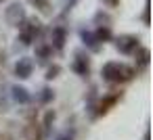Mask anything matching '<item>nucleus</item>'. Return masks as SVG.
I'll use <instances>...</instances> for the list:
<instances>
[{
    "label": "nucleus",
    "instance_id": "nucleus-1",
    "mask_svg": "<svg viewBox=\"0 0 153 140\" xmlns=\"http://www.w3.org/2000/svg\"><path fill=\"white\" fill-rule=\"evenodd\" d=\"M101 75L105 82H111V84H124V82H130L134 75H136V69L126 65V63H120V61H109L101 67Z\"/></svg>",
    "mask_w": 153,
    "mask_h": 140
},
{
    "label": "nucleus",
    "instance_id": "nucleus-2",
    "mask_svg": "<svg viewBox=\"0 0 153 140\" xmlns=\"http://www.w3.org/2000/svg\"><path fill=\"white\" fill-rule=\"evenodd\" d=\"M19 27H21V32H19L21 44H25V46L34 44V42H36V36L40 34V21H38L36 17H25V21H23Z\"/></svg>",
    "mask_w": 153,
    "mask_h": 140
},
{
    "label": "nucleus",
    "instance_id": "nucleus-3",
    "mask_svg": "<svg viewBox=\"0 0 153 140\" xmlns=\"http://www.w3.org/2000/svg\"><path fill=\"white\" fill-rule=\"evenodd\" d=\"M25 9H23V4H19V2H13V4H9V9L4 11V19H7V23L9 25H13V27H19L23 21H25Z\"/></svg>",
    "mask_w": 153,
    "mask_h": 140
},
{
    "label": "nucleus",
    "instance_id": "nucleus-4",
    "mask_svg": "<svg viewBox=\"0 0 153 140\" xmlns=\"http://www.w3.org/2000/svg\"><path fill=\"white\" fill-rule=\"evenodd\" d=\"M138 46H140V40H138V36L124 34V36L115 38V48H117L122 55H132V52H134Z\"/></svg>",
    "mask_w": 153,
    "mask_h": 140
},
{
    "label": "nucleus",
    "instance_id": "nucleus-5",
    "mask_svg": "<svg viewBox=\"0 0 153 140\" xmlns=\"http://www.w3.org/2000/svg\"><path fill=\"white\" fill-rule=\"evenodd\" d=\"M71 69H74L80 77H88V75H90V59H88V55H84L82 50H78V52H76V59H74V63H71Z\"/></svg>",
    "mask_w": 153,
    "mask_h": 140
},
{
    "label": "nucleus",
    "instance_id": "nucleus-6",
    "mask_svg": "<svg viewBox=\"0 0 153 140\" xmlns=\"http://www.w3.org/2000/svg\"><path fill=\"white\" fill-rule=\"evenodd\" d=\"M32 71H34V63H32L30 57H21V59L15 63V75H17L19 80H27V77L32 75Z\"/></svg>",
    "mask_w": 153,
    "mask_h": 140
},
{
    "label": "nucleus",
    "instance_id": "nucleus-7",
    "mask_svg": "<svg viewBox=\"0 0 153 140\" xmlns=\"http://www.w3.org/2000/svg\"><path fill=\"white\" fill-rule=\"evenodd\" d=\"M65 42H67V32H65V27H55L53 29V36H51V46H53V50H63L65 48Z\"/></svg>",
    "mask_w": 153,
    "mask_h": 140
},
{
    "label": "nucleus",
    "instance_id": "nucleus-8",
    "mask_svg": "<svg viewBox=\"0 0 153 140\" xmlns=\"http://www.w3.org/2000/svg\"><path fill=\"white\" fill-rule=\"evenodd\" d=\"M51 57H53V46H51V42H40V44H36V59H38L40 63H46Z\"/></svg>",
    "mask_w": 153,
    "mask_h": 140
},
{
    "label": "nucleus",
    "instance_id": "nucleus-9",
    "mask_svg": "<svg viewBox=\"0 0 153 140\" xmlns=\"http://www.w3.org/2000/svg\"><path fill=\"white\" fill-rule=\"evenodd\" d=\"M132 55L136 57V71H138V69H145V67L149 65V57H151L149 48H145V46H138V48H136Z\"/></svg>",
    "mask_w": 153,
    "mask_h": 140
},
{
    "label": "nucleus",
    "instance_id": "nucleus-10",
    "mask_svg": "<svg viewBox=\"0 0 153 140\" xmlns=\"http://www.w3.org/2000/svg\"><path fill=\"white\" fill-rule=\"evenodd\" d=\"M120 98H122V92H113V94L105 96V98L99 102V113H97V115H105V113L109 111V107H113Z\"/></svg>",
    "mask_w": 153,
    "mask_h": 140
},
{
    "label": "nucleus",
    "instance_id": "nucleus-11",
    "mask_svg": "<svg viewBox=\"0 0 153 140\" xmlns=\"http://www.w3.org/2000/svg\"><path fill=\"white\" fill-rule=\"evenodd\" d=\"M80 36H82V40H84V44H86L92 52H99V50H101V42L97 40L94 32H86V29H82V32H80Z\"/></svg>",
    "mask_w": 153,
    "mask_h": 140
},
{
    "label": "nucleus",
    "instance_id": "nucleus-12",
    "mask_svg": "<svg viewBox=\"0 0 153 140\" xmlns=\"http://www.w3.org/2000/svg\"><path fill=\"white\" fill-rule=\"evenodd\" d=\"M13 98H15L17 102H21V105H27V102L32 100V94H30L23 86H13Z\"/></svg>",
    "mask_w": 153,
    "mask_h": 140
},
{
    "label": "nucleus",
    "instance_id": "nucleus-13",
    "mask_svg": "<svg viewBox=\"0 0 153 140\" xmlns=\"http://www.w3.org/2000/svg\"><path fill=\"white\" fill-rule=\"evenodd\" d=\"M94 36H97V40L103 44V42H109V40H113V34H111V25H99L97 27V32H94Z\"/></svg>",
    "mask_w": 153,
    "mask_h": 140
},
{
    "label": "nucleus",
    "instance_id": "nucleus-14",
    "mask_svg": "<svg viewBox=\"0 0 153 140\" xmlns=\"http://www.w3.org/2000/svg\"><path fill=\"white\" fill-rule=\"evenodd\" d=\"M94 21H97V25H111V23H113L111 15H109V13H103V11H99V13L94 15Z\"/></svg>",
    "mask_w": 153,
    "mask_h": 140
},
{
    "label": "nucleus",
    "instance_id": "nucleus-15",
    "mask_svg": "<svg viewBox=\"0 0 153 140\" xmlns=\"http://www.w3.org/2000/svg\"><path fill=\"white\" fill-rule=\"evenodd\" d=\"M53 98H55V92H53L51 88H42V90H40V96H38V100H40L42 105H48Z\"/></svg>",
    "mask_w": 153,
    "mask_h": 140
},
{
    "label": "nucleus",
    "instance_id": "nucleus-16",
    "mask_svg": "<svg viewBox=\"0 0 153 140\" xmlns=\"http://www.w3.org/2000/svg\"><path fill=\"white\" fill-rule=\"evenodd\" d=\"M59 73H61V67H59V65H53V67L46 69V80H55Z\"/></svg>",
    "mask_w": 153,
    "mask_h": 140
},
{
    "label": "nucleus",
    "instance_id": "nucleus-17",
    "mask_svg": "<svg viewBox=\"0 0 153 140\" xmlns=\"http://www.w3.org/2000/svg\"><path fill=\"white\" fill-rule=\"evenodd\" d=\"M34 4H36V9H40L42 13H51V4H48V0H34Z\"/></svg>",
    "mask_w": 153,
    "mask_h": 140
},
{
    "label": "nucleus",
    "instance_id": "nucleus-18",
    "mask_svg": "<svg viewBox=\"0 0 153 140\" xmlns=\"http://www.w3.org/2000/svg\"><path fill=\"white\" fill-rule=\"evenodd\" d=\"M55 121V113L53 111H48L46 115H44V132H48L51 130V123Z\"/></svg>",
    "mask_w": 153,
    "mask_h": 140
},
{
    "label": "nucleus",
    "instance_id": "nucleus-19",
    "mask_svg": "<svg viewBox=\"0 0 153 140\" xmlns=\"http://www.w3.org/2000/svg\"><path fill=\"white\" fill-rule=\"evenodd\" d=\"M105 4H109V7H117L120 4V0H103Z\"/></svg>",
    "mask_w": 153,
    "mask_h": 140
},
{
    "label": "nucleus",
    "instance_id": "nucleus-20",
    "mask_svg": "<svg viewBox=\"0 0 153 140\" xmlns=\"http://www.w3.org/2000/svg\"><path fill=\"white\" fill-rule=\"evenodd\" d=\"M143 21L149 25V11H145V15H143Z\"/></svg>",
    "mask_w": 153,
    "mask_h": 140
},
{
    "label": "nucleus",
    "instance_id": "nucleus-21",
    "mask_svg": "<svg viewBox=\"0 0 153 140\" xmlns=\"http://www.w3.org/2000/svg\"><path fill=\"white\" fill-rule=\"evenodd\" d=\"M2 2H4V0H0V4H2Z\"/></svg>",
    "mask_w": 153,
    "mask_h": 140
}]
</instances>
